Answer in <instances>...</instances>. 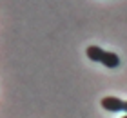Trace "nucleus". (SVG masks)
<instances>
[{
    "instance_id": "1",
    "label": "nucleus",
    "mask_w": 127,
    "mask_h": 118,
    "mask_svg": "<svg viewBox=\"0 0 127 118\" xmlns=\"http://www.w3.org/2000/svg\"><path fill=\"white\" fill-rule=\"evenodd\" d=\"M102 107L105 111H111V113L124 111V100H120L116 96H105V98H102Z\"/></svg>"
},
{
    "instance_id": "2",
    "label": "nucleus",
    "mask_w": 127,
    "mask_h": 118,
    "mask_svg": "<svg viewBox=\"0 0 127 118\" xmlns=\"http://www.w3.org/2000/svg\"><path fill=\"white\" fill-rule=\"evenodd\" d=\"M102 64H103L105 67H109V69H114V67L120 66V58H118L116 53L105 51V53H103V58H102Z\"/></svg>"
},
{
    "instance_id": "3",
    "label": "nucleus",
    "mask_w": 127,
    "mask_h": 118,
    "mask_svg": "<svg viewBox=\"0 0 127 118\" xmlns=\"http://www.w3.org/2000/svg\"><path fill=\"white\" fill-rule=\"evenodd\" d=\"M103 51L102 47H98V45H89L87 49H85V55H87V58L91 62H102V58H103Z\"/></svg>"
},
{
    "instance_id": "5",
    "label": "nucleus",
    "mask_w": 127,
    "mask_h": 118,
    "mask_svg": "<svg viewBox=\"0 0 127 118\" xmlns=\"http://www.w3.org/2000/svg\"><path fill=\"white\" fill-rule=\"evenodd\" d=\"M124 118H127V115H125V116H124Z\"/></svg>"
},
{
    "instance_id": "4",
    "label": "nucleus",
    "mask_w": 127,
    "mask_h": 118,
    "mask_svg": "<svg viewBox=\"0 0 127 118\" xmlns=\"http://www.w3.org/2000/svg\"><path fill=\"white\" fill-rule=\"evenodd\" d=\"M124 111L127 113V102H124Z\"/></svg>"
}]
</instances>
